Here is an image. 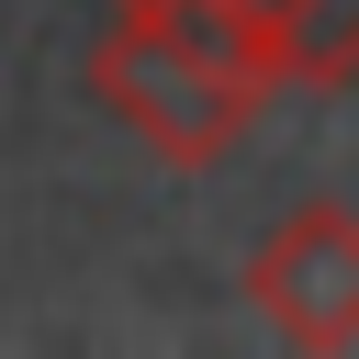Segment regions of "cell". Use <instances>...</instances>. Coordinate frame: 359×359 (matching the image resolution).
Returning a JSON list of instances; mask_svg holds the SVG:
<instances>
[{"label": "cell", "instance_id": "obj_1", "mask_svg": "<svg viewBox=\"0 0 359 359\" xmlns=\"http://www.w3.org/2000/svg\"><path fill=\"white\" fill-rule=\"evenodd\" d=\"M90 90L168 157V168H202V157H224L236 135H247V112H258V90L247 79H224L213 56H191L157 11H135V0H112V34L90 45Z\"/></svg>", "mask_w": 359, "mask_h": 359}, {"label": "cell", "instance_id": "obj_2", "mask_svg": "<svg viewBox=\"0 0 359 359\" xmlns=\"http://www.w3.org/2000/svg\"><path fill=\"white\" fill-rule=\"evenodd\" d=\"M247 303L292 348H359V213L303 202L292 224H269V247L247 258Z\"/></svg>", "mask_w": 359, "mask_h": 359}, {"label": "cell", "instance_id": "obj_3", "mask_svg": "<svg viewBox=\"0 0 359 359\" xmlns=\"http://www.w3.org/2000/svg\"><path fill=\"white\" fill-rule=\"evenodd\" d=\"M359 79V0H303V90Z\"/></svg>", "mask_w": 359, "mask_h": 359}, {"label": "cell", "instance_id": "obj_4", "mask_svg": "<svg viewBox=\"0 0 359 359\" xmlns=\"http://www.w3.org/2000/svg\"><path fill=\"white\" fill-rule=\"evenodd\" d=\"M236 11H247L258 34H280V45H292V67H303V0H236Z\"/></svg>", "mask_w": 359, "mask_h": 359}]
</instances>
